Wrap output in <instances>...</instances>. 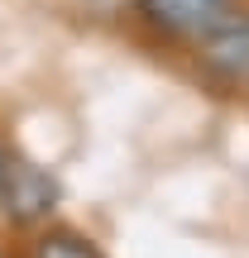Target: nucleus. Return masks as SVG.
<instances>
[{"instance_id":"nucleus-2","label":"nucleus","mask_w":249,"mask_h":258,"mask_svg":"<svg viewBox=\"0 0 249 258\" xmlns=\"http://www.w3.org/2000/svg\"><path fill=\"white\" fill-rule=\"evenodd\" d=\"M58 201V182L43 172V167L24 163V158L5 153L0 148V206H5L10 220H43Z\"/></svg>"},{"instance_id":"nucleus-4","label":"nucleus","mask_w":249,"mask_h":258,"mask_svg":"<svg viewBox=\"0 0 249 258\" xmlns=\"http://www.w3.org/2000/svg\"><path fill=\"white\" fill-rule=\"evenodd\" d=\"M34 258H101V253H96V244L82 239L77 230H48V234H38Z\"/></svg>"},{"instance_id":"nucleus-1","label":"nucleus","mask_w":249,"mask_h":258,"mask_svg":"<svg viewBox=\"0 0 249 258\" xmlns=\"http://www.w3.org/2000/svg\"><path fill=\"white\" fill-rule=\"evenodd\" d=\"M196 72L221 91L249 86V15H221L192 38Z\"/></svg>"},{"instance_id":"nucleus-3","label":"nucleus","mask_w":249,"mask_h":258,"mask_svg":"<svg viewBox=\"0 0 249 258\" xmlns=\"http://www.w3.org/2000/svg\"><path fill=\"white\" fill-rule=\"evenodd\" d=\"M134 15L158 38H196L225 15V0H134Z\"/></svg>"}]
</instances>
